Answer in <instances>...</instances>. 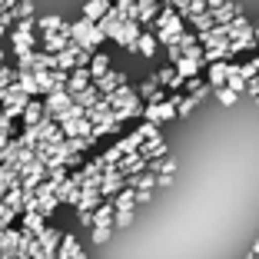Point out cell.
<instances>
[{"label": "cell", "instance_id": "4fadbf2b", "mask_svg": "<svg viewBox=\"0 0 259 259\" xmlns=\"http://www.w3.org/2000/svg\"><path fill=\"white\" fill-rule=\"evenodd\" d=\"M133 206H137V193L130 190V186L116 193V199H113V209H116V213H133Z\"/></svg>", "mask_w": 259, "mask_h": 259}, {"label": "cell", "instance_id": "4316f807", "mask_svg": "<svg viewBox=\"0 0 259 259\" xmlns=\"http://www.w3.org/2000/svg\"><path fill=\"white\" fill-rule=\"evenodd\" d=\"M137 193V203H150L153 199V190H133Z\"/></svg>", "mask_w": 259, "mask_h": 259}, {"label": "cell", "instance_id": "8992f818", "mask_svg": "<svg viewBox=\"0 0 259 259\" xmlns=\"http://www.w3.org/2000/svg\"><path fill=\"white\" fill-rule=\"evenodd\" d=\"M47 120V110H44V100H30L23 107V130H33Z\"/></svg>", "mask_w": 259, "mask_h": 259}, {"label": "cell", "instance_id": "5bb4252c", "mask_svg": "<svg viewBox=\"0 0 259 259\" xmlns=\"http://www.w3.org/2000/svg\"><path fill=\"white\" fill-rule=\"evenodd\" d=\"M226 73H229V63H226V60H220V63H209V87H213V90L226 87Z\"/></svg>", "mask_w": 259, "mask_h": 259}, {"label": "cell", "instance_id": "7a4b0ae2", "mask_svg": "<svg viewBox=\"0 0 259 259\" xmlns=\"http://www.w3.org/2000/svg\"><path fill=\"white\" fill-rule=\"evenodd\" d=\"M103 40H107V37L97 30V23H93V20H83V17H80L76 23H70V44L83 47V50H97Z\"/></svg>", "mask_w": 259, "mask_h": 259}, {"label": "cell", "instance_id": "5b68a950", "mask_svg": "<svg viewBox=\"0 0 259 259\" xmlns=\"http://www.w3.org/2000/svg\"><path fill=\"white\" fill-rule=\"evenodd\" d=\"M143 116H146V123L160 126V123H166V120H176V107L169 103V100H166V103H146Z\"/></svg>", "mask_w": 259, "mask_h": 259}, {"label": "cell", "instance_id": "9c48e42d", "mask_svg": "<svg viewBox=\"0 0 259 259\" xmlns=\"http://www.w3.org/2000/svg\"><path fill=\"white\" fill-rule=\"evenodd\" d=\"M137 97L143 100V103H166V90H163V87L156 83L153 76H150V80H146V83L137 90Z\"/></svg>", "mask_w": 259, "mask_h": 259}, {"label": "cell", "instance_id": "6da1fadb", "mask_svg": "<svg viewBox=\"0 0 259 259\" xmlns=\"http://www.w3.org/2000/svg\"><path fill=\"white\" fill-rule=\"evenodd\" d=\"M37 20L33 17H27V20H17L14 27H10V40H14V54L17 57H27L33 54V47H37Z\"/></svg>", "mask_w": 259, "mask_h": 259}, {"label": "cell", "instance_id": "f546056e", "mask_svg": "<svg viewBox=\"0 0 259 259\" xmlns=\"http://www.w3.org/2000/svg\"><path fill=\"white\" fill-rule=\"evenodd\" d=\"M4 57H7V54H4V47H0V70L7 67V63H4Z\"/></svg>", "mask_w": 259, "mask_h": 259}, {"label": "cell", "instance_id": "ac0fdd59", "mask_svg": "<svg viewBox=\"0 0 259 259\" xmlns=\"http://www.w3.org/2000/svg\"><path fill=\"white\" fill-rule=\"evenodd\" d=\"M209 90H213V87H209V83H203L199 76H193V80H186V83H183V93H186V97H196V100H203Z\"/></svg>", "mask_w": 259, "mask_h": 259}, {"label": "cell", "instance_id": "f1b7e54d", "mask_svg": "<svg viewBox=\"0 0 259 259\" xmlns=\"http://www.w3.org/2000/svg\"><path fill=\"white\" fill-rule=\"evenodd\" d=\"M223 4H226V0H206V7H209V10H220Z\"/></svg>", "mask_w": 259, "mask_h": 259}, {"label": "cell", "instance_id": "ba28073f", "mask_svg": "<svg viewBox=\"0 0 259 259\" xmlns=\"http://www.w3.org/2000/svg\"><path fill=\"white\" fill-rule=\"evenodd\" d=\"M40 47H44V54H63L70 47V37L67 33H40Z\"/></svg>", "mask_w": 259, "mask_h": 259}, {"label": "cell", "instance_id": "e0dca14e", "mask_svg": "<svg viewBox=\"0 0 259 259\" xmlns=\"http://www.w3.org/2000/svg\"><path fill=\"white\" fill-rule=\"evenodd\" d=\"M186 23L193 27V33H206V30H213V27H216V20H213V14H209V10H203V14L190 17Z\"/></svg>", "mask_w": 259, "mask_h": 259}, {"label": "cell", "instance_id": "7402d4cb", "mask_svg": "<svg viewBox=\"0 0 259 259\" xmlns=\"http://www.w3.org/2000/svg\"><path fill=\"white\" fill-rule=\"evenodd\" d=\"M236 97H239V93H233L229 87H220V90H216V100H220L223 107H233V103H236Z\"/></svg>", "mask_w": 259, "mask_h": 259}, {"label": "cell", "instance_id": "7c38bea8", "mask_svg": "<svg viewBox=\"0 0 259 259\" xmlns=\"http://www.w3.org/2000/svg\"><path fill=\"white\" fill-rule=\"evenodd\" d=\"M63 17H57V14H44V17H37V30L40 33H60L63 30Z\"/></svg>", "mask_w": 259, "mask_h": 259}, {"label": "cell", "instance_id": "484cf974", "mask_svg": "<svg viewBox=\"0 0 259 259\" xmlns=\"http://www.w3.org/2000/svg\"><path fill=\"white\" fill-rule=\"evenodd\" d=\"M203 10H209V7H206V0H190V17L203 14ZM190 17H186V20H190Z\"/></svg>", "mask_w": 259, "mask_h": 259}, {"label": "cell", "instance_id": "cb8c5ba5", "mask_svg": "<svg viewBox=\"0 0 259 259\" xmlns=\"http://www.w3.org/2000/svg\"><path fill=\"white\" fill-rule=\"evenodd\" d=\"M239 76H243V80H246V83H249V80H256V76H259V70H256V63H239Z\"/></svg>", "mask_w": 259, "mask_h": 259}, {"label": "cell", "instance_id": "2e32d148", "mask_svg": "<svg viewBox=\"0 0 259 259\" xmlns=\"http://www.w3.org/2000/svg\"><path fill=\"white\" fill-rule=\"evenodd\" d=\"M17 87L23 90V97H30V100L44 97V93H40V87H37V76H33V73H20V76H17Z\"/></svg>", "mask_w": 259, "mask_h": 259}, {"label": "cell", "instance_id": "8fae6325", "mask_svg": "<svg viewBox=\"0 0 259 259\" xmlns=\"http://www.w3.org/2000/svg\"><path fill=\"white\" fill-rule=\"evenodd\" d=\"M110 70H113V67H110V57L103 54V50H93V57H90V76H93V80H100V76H107Z\"/></svg>", "mask_w": 259, "mask_h": 259}, {"label": "cell", "instance_id": "83f0119b", "mask_svg": "<svg viewBox=\"0 0 259 259\" xmlns=\"http://www.w3.org/2000/svg\"><path fill=\"white\" fill-rule=\"evenodd\" d=\"M246 90H249V93H252V100H256V97H259V76H256V80H249V83H246Z\"/></svg>", "mask_w": 259, "mask_h": 259}, {"label": "cell", "instance_id": "d6986e66", "mask_svg": "<svg viewBox=\"0 0 259 259\" xmlns=\"http://www.w3.org/2000/svg\"><path fill=\"white\" fill-rule=\"evenodd\" d=\"M73 103L76 107H83V110H90L93 103H100V93H97V87H87V90H80L73 97Z\"/></svg>", "mask_w": 259, "mask_h": 259}, {"label": "cell", "instance_id": "3957f363", "mask_svg": "<svg viewBox=\"0 0 259 259\" xmlns=\"http://www.w3.org/2000/svg\"><path fill=\"white\" fill-rule=\"evenodd\" d=\"M140 33H143V27H140L137 20H123V23H113V27H110L107 37L113 40V44H120L123 50H137Z\"/></svg>", "mask_w": 259, "mask_h": 259}, {"label": "cell", "instance_id": "277c9868", "mask_svg": "<svg viewBox=\"0 0 259 259\" xmlns=\"http://www.w3.org/2000/svg\"><path fill=\"white\" fill-rule=\"evenodd\" d=\"M70 107H73V97H70L67 90H54L50 97H44V110H47V116H50V120H60Z\"/></svg>", "mask_w": 259, "mask_h": 259}, {"label": "cell", "instance_id": "d4e9b609", "mask_svg": "<svg viewBox=\"0 0 259 259\" xmlns=\"http://www.w3.org/2000/svg\"><path fill=\"white\" fill-rule=\"evenodd\" d=\"M169 4H173V10L180 14V20L186 23V17H190V0H169Z\"/></svg>", "mask_w": 259, "mask_h": 259}, {"label": "cell", "instance_id": "4dcf8cb0", "mask_svg": "<svg viewBox=\"0 0 259 259\" xmlns=\"http://www.w3.org/2000/svg\"><path fill=\"white\" fill-rule=\"evenodd\" d=\"M252 33H256V47H259V27H252Z\"/></svg>", "mask_w": 259, "mask_h": 259}, {"label": "cell", "instance_id": "52a82bcc", "mask_svg": "<svg viewBox=\"0 0 259 259\" xmlns=\"http://www.w3.org/2000/svg\"><path fill=\"white\" fill-rule=\"evenodd\" d=\"M87 87H93L90 67H76L73 73H70V80H67V93H70V97H76V93H80V90H87Z\"/></svg>", "mask_w": 259, "mask_h": 259}, {"label": "cell", "instance_id": "44dd1931", "mask_svg": "<svg viewBox=\"0 0 259 259\" xmlns=\"http://www.w3.org/2000/svg\"><path fill=\"white\" fill-rule=\"evenodd\" d=\"M23 223H27V229H30V233H37V236H40V233H44V216H40L37 213V209H30V213H27V216H23Z\"/></svg>", "mask_w": 259, "mask_h": 259}, {"label": "cell", "instance_id": "30bf717a", "mask_svg": "<svg viewBox=\"0 0 259 259\" xmlns=\"http://www.w3.org/2000/svg\"><path fill=\"white\" fill-rule=\"evenodd\" d=\"M110 7H113L110 0H87V4H83V20H93V23H100L103 17L110 14Z\"/></svg>", "mask_w": 259, "mask_h": 259}, {"label": "cell", "instance_id": "9a60e30c", "mask_svg": "<svg viewBox=\"0 0 259 259\" xmlns=\"http://www.w3.org/2000/svg\"><path fill=\"white\" fill-rule=\"evenodd\" d=\"M156 33L153 30H143L140 33V40H137V54H143V57H156Z\"/></svg>", "mask_w": 259, "mask_h": 259}, {"label": "cell", "instance_id": "ffe728a7", "mask_svg": "<svg viewBox=\"0 0 259 259\" xmlns=\"http://www.w3.org/2000/svg\"><path fill=\"white\" fill-rule=\"evenodd\" d=\"M226 87H229V90H233V93H243V90H246V80H243V76H239V67H236V63H229V73H226Z\"/></svg>", "mask_w": 259, "mask_h": 259}, {"label": "cell", "instance_id": "d6a6232c", "mask_svg": "<svg viewBox=\"0 0 259 259\" xmlns=\"http://www.w3.org/2000/svg\"><path fill=\"white\" fill-rule=\"evenodd\" d=\"M0 166H4V156H0Z\"/></svg>", "mask_w": 259, "mask_h": 259}, {"label": "cell", "instance_id": "603a6c76", "mask_svg": "<svg viewBox=\"0 0 259 259\" xmlns=\"http://www.w3.org/2000/svg\"><path fill=\"white\" fill-rule=\"evenodd\" d=\"M110 233H113V226H93V243L103 246V243L110 239Z\"/></svg>", "mask_w": 259, "mask_h": 259}, {"label": "cell", "instance_id": "1f68e13d", "mask_svg": "<svg viewBox=\"0 0 259 259\" xmlns=\"http://www.w3.org/2000/svg\"><path fill=\"white\" fill-rule=\"evenodd\" d=\"M252 63H256V70H259V57H256V60H252Z\"/></svg>", "mask_w": 259, "mask_h": 259}]
</instances>
